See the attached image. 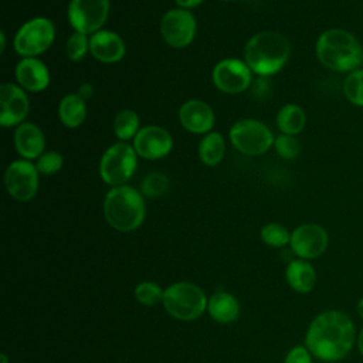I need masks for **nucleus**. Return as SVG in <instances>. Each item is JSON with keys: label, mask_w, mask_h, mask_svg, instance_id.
Instances as JSON below:
<instances>
[{"label": "nucleus", "mask_w": 363, "mask_h": 363, "mask_svg": "<svg viewBox=\"0 0 363 363\" xmlns=\"http://www.w3.org/2000/svg\"><path fill=\"white\" fill-rule=\"evenodd\" d=\"M356 340V329L350 316L335 309L315 316L305 335V343L311 354L323 362L345 359Z\"/></svg>", "instance_id": "f257e3e1"}, {"label": "nucleus", "mask_w": 363, "mask_h": 363, "mask_svg": "<svg viewBox=\"0 0 363 363\" xmlns=\"http://www.w3.org/2000/svg\"><path fill=\"white\" fill-rule=\"evenodd\" d=\"M319 62L335 72H352L363 64V47L350 31L333 27L323 31L315 45Z\"/></svg>", "instance_id": "f03ea898"}, {"label": "nucleus", "mask_w": 363, "mask_h": 363, "mask_svg": "<svg viewBox=\"0 0 363 363\" xmlns=\"http://www.w3.org/2000/svg\"><path fill=\"white\" fill-rule=\"evenodd\" d=\"M291 45L286 37L275 31H262L248 40L244 50L245 64L259 75L278 72L288 61Z\"/></svg>", "instance_id": "7ed1b4c3"}, {"label": "nucleus", "mask_w": 363, "mask_h": 363, "mask_svg": "<svg viewBox=\"0 0 363 363\" xmlns=\"http://www.w3.org/2000/svg\"><path fill=\"white\" fill-rule=\"evenodd\" d=\"M104 214L109 225L118 231L136 230L145 218L143 197L130 186L112 187L104 201Z\"/></svg>", "instance_id": "20e7f679"}, {"label": "nucleus", "mask_w": 363, "mask_h": 363, "mask_svg": "<svg viewBox=\"0 0 363 363\" xmlns=\"http://www.w3.org/2000/svg\"><path fill=\"white\" fill-rule=\"evenodd\" d=\"M162 302L166 311L180 320H194L207 308L204 292L190 282H177L170 285L164 291Z\"/></svg>", "instance_id": "39448f33"}, {"label": "nucleus", "mask_w": 363, "mask_h": 363, "mask_svg": "<svg viewBox=\"0 0 363 363\" xmlns=\"http://www.w3.org/2000/svg\"><path fill=\"white\" fill-rule=\"evenodd\" d=\"M136 152L133 146L119 142L106 149L99 163L101 179L109 186H123L136 169Z\"/></svg>", "instance_id": "423d86ee"}, {"label": "nucleus", "mask_w": 363, "mask_h": 363, "mask_svg": "<svg viewBox=\"0 0 363 363\" xmlns=\"http://www.w3.org/2000/svg\"><path fill=\"white\" fill-rule=\"evenodd\" d=\"M230 140L238 152L248 156L265 153L275 142L269 128L255 119L235 122L230 129Z\"/></svg>", "instance_id": "0eeeda50"}, {"label": "nucleus", "mask_w": 363, "mask_h": 363, "mask_svg": "<svg viewBox=\"0 0 363 363\" xmlns=\"http://www.w3.org/2000/svg\"><path fill=\"white\" fill-rule=\"evenodd\" d=\"M54 35V24L45 17H35L18 28L14 37V48L20 55L33 58L51 45Z\"/></svg>", "instance_id": "6e6552de"}, {"label": "nucleus", "mask_w": 363, "mask_h": 363, "mask_svg": "<svg viewBox=\"0 0 363 363\" xmlns=\"http://www.w3.org/2000/svg\"><path fill=\"white\" fill-rule=\"evenodd\" d=\"M109 14V0H71L68 20L75 31L91 34L99 31Z\"/></svg>", "instance_id": "1a4fd4ad"}, {"label": "nucleus", "mask_w": 363, "mask_h": 363, "mask_svg": "<svg viewBox=\"0 0 363 363\" xmlns=\"http://www.w3.org/2000/svg\"><path fill=\"white\" fill-rule=\"evenodd\" d=\"M4 184L9 194L18 201L31 200L38 189V170L28 160L10 163L4 174Z\"/></svg>", "instance_id": "9d476101"}, {"label": "nucleus", "mask_w": 363, "mask_h": 363, "mask_svg": "<svg viewBox=\"0 0 363 363\" xmlns=\"http://www.w3.org/2000/svg\"><path fill=\"white\" fill-rule=\"evenodd\" d=\"M160 33L163 40L174 48L189 45L196 35L194 16L186 9L169 10L162 17Z\"/></svg>", "instance_id": "9b49d317"}, {"label": "nucleus", "mask_w": 363, "mask_h": 363, "mask_svg": "<svg viewBox=\"0 0 363 363\" xmlns=\"http://www.w3.org/2000/svg\"><path fill=\"white\" fill-rule=\"evenodd\" d=\"M291 248L302 259H313L320 257L329 244L328 233L323 227L306 223L296 227L291 234Z\"/></svg>", "instance_id": "f8f14e48"}, {"label": "nucleus", "mask_w": 363, "mask_h": 363, "mask_svg": "<svg viewBox=\"0 0 363 363\" xmlns=\"http://www.w3.org/2000/svg\"><path fill=\"white\" fill-rule=\"evenodd\" d=\"M213 84L225 94H238L248 88L251 82L250 67L237 58L220 61L211 74Z\"/></svg>", "instance_id": "ddd939ff"}, {"label": "nucleus", "mask_w": 363, "mask_h": 363, "mask_svg": "<svg viewBox=\"0 0 363 363\" xmlns=\"http://www.w3.org/2000/svg\"><path fill=\"white\" fill-rule=\"evenodd\" d=\"M132 146L139 156L155 160L164 157L172 150L173 139L166 129L150 125L139 129Z\"/></svg>", "instance_id": "4468645a"}, {"label": "nucleus", "mask_w": 363, "mask_h": 363, "mask_svg": "<svg viewBox=\"0 0 363 363\" xmlns=\"http://www.w3.org/2000/svg\"><path fill=\"white\" fill-rule=\"evenodd\" d=\"M0 123L14 126L23 122L28 113V98L23 88L14 84H1L0 86Z\"/></svg>", "instance_id": "2eb2a0df"}, {"label": "nucleus", "mask_w": 363, "mask_h": 363, "mask_svg": "<svg viewBox=\"0 0 363 363\" xmlns=\"http://www.w3.org/2000/svg\"><path fill=\"white\" fill-rule=\"evenodd\" d=\"M179 121L191 133H206L214 126V112L208 104L191 99L179 109Z\"/></svg>", "instance_id": "dca6fc26"}, {"label": "nucleus", "mask_w": 363, "mask_h": 363, "mask_svg": "<svg viewBox=\"0 0 363 363\" xmlns=\"http://www.w3.org/2000/svg\"><path fill=\"white\" fill-rule=\"evenodd\" d=\"M89 51L98 61L112 64L125 55V43L116 33L101 30L91 35Z\"/></svg>", "instance_id": "f3484780"}, {"label": "nucleus", "mask_w": 363, "mask_h": 363, "mask_svg": "<svg viewBox=\"0 0 363 363\" xmlns=\"http://www.w3.org/2000/svg\"><path fill=\"white\" fill-rule=\"evenodd\" d=\"M16 78L23 89L40 92L50 84V72L44 62L37 58H24L16 67Z\"/></svg>", "instance_id": "a211bd4d"}, {"label": "nucleus", "mask_w": 363, "mask_h": 363, "mask_svg": "<svg viewBox=\"0 0 363 363\" xmlns=\"http://www.w3.org/2000/svg\"><path fill=\"white\" fill-rule=\"evenodd\" d=\"M14 145L23 157L35 159L44 153L45 138L37 125L26 122L17 128L14 133Z\"/></svg>", "instance_id": "6ab92c4d"}, {"label": "nucleus", "mask_w": 363, "mask_h": 363, "mask_svg": "<svg viewBox=\"0 0 363 363\" xmlns=\"http://www.w3.org/2000/svg\"><path fill=\"white\" fill-rule=\"evenodd\" d=\"M285 277L289 286L299 294L309 292L316 282L315 268L306 259H302V258L292 259L288 264Z\"/></svg>", "instance_id": "aec40b11"}, {"label": "nucleus", "mask_w": 363, "mask_h": 363, "mask_svg": "<svg viewBox=\"0 0 363 363\" xmlns=\"http://www.w3.org/2000/svg\"><path fill=\"white\" fill-rule=\"evenodd\" d=\"M208 313L211 318L221 323H228L237 319L240 306L237 299L227 292H217L208 301Z\"/></svg>", "instance_id": "412c9836"}, {"label": "nucleus", "mask_w": 363, "mask_h": 363, "mask_svg": "<svg viewBox=\"0 0 363 363\" xmlns=\"http://www.w3.org/2000/svg\"><path fill=\"white\" fill-rule=\"evenodd\" d=\"M58 115L61 122L68 128L79 126L86 116L85 101L79 94L65 95L58 106Z\"/></svg>", "instance_id": "4be33fe9"}, {"label": "nucleus", "mask_w": 363, "mask_h": 363, "mask_svg": "<svg viewBox=\"0 0 363 363\" xmlns=\"http://www.w3.org/2000/svg\"><path fill=\"white\" fill-rule=\"evenodd\" d=\"M306 125L305 111L295 104L284 105L277 115V126L284 135H298Z\"/></svg>", "instance_id": "5701e85b"}, {"label": "nucleus", "mask_w": 363, "mask_h": 363, "mask_svg": "<svg viewBox=\"0 0 363 363\" xmlns=\"http://www.w3.org/2000/svg\"><path fill=\"white\" fill-rule=\"evenodd\" d=\"M225 153L224 138L218 132L207 133L199 145L200 160L207 166H216L221 162Z\"/></svg>", "instance_id": "b1692460"}, {"label": "nucleus", "mask_w": 363, "mask_h": 363, "mask_svg": "<svg viewBox=\"0 0 363 363\" xmlns=\"http://www.w3.org/2000/svg\"><path fill=\"white\" fill-rule=\"evenodd\" d=\"M113 132L121 140L135 138L139 132V116L132 109H122L113 119Z\"/></svg>", "instance_id": "393cba45"}, {"label": "nucleus", "mask_w": 363, "mask_h": 363, "mask_svg": "<svg viewBox=\"0 0 363 363\" xmlns=\"http://www.w3.org/2000/svg\"><path fill=\"white\" fill-rule=\"evenodd\" d=\"M343 95L354 106L363 108V68H357L343 79Z\"/></svg>", "instance_id": "a878e982"}, {"label": "nucleus", "mask_w": 363, "mask_h": 363, "mask_svg": "<svg viewBox=\"0 0 363 363\" xmlns=\"http://www.w3.org/2000/svg\"><path fill=\"white\" fill-rule=\"evenodd\" d=\"M261 238L265 244L271 247H284L291 241V234L284 225L277 223H269L262 227Z\"/></svg>", "instance_id": "bb28decb"}, {"label": "nucleus", "mask_w": 363, "mask_h": 363, "mask_svg": "<svg viewBox=\"0 0 363 363\" xmlns=\"http://www.w3.org/2000/svg\"><path fill=\"white\" fill-rule=\"evenodd\" d=\"M89 51V40L86 34L75 31L65 44V54L71 61H79Z\"/></svg>", "instance_id": "cd10ccee"}, {"label": "nucleus", "mask_w": 363, "mask_h": 363, "mask_svg": "<svg viewBox=\"0 0 363 363\" xmlns=\"http://www.w3.org/2000/svg\"><path fill=\"white\" fill-rule=\"evenodd\" d=\"M163 291L155 282H140L135 289V298L146 306H155L163 301Z\"/></svg>", "instance_id": "c85d7f7f"}, {"label": "nucleus", "mask_w": 363, "mask_h": 363, "mask_svg": "<svg viewBox=\"0 0 363 363\" xmlns=\"http://www.w3.org/2000/svg\"><path fill=\"white\" fill-rule=\"evenodd\" d=\"M274 146L278 152V155L284 159H295L301 153V145L298 139L292 135H281L275 139Z\"/></svg>", "instance_id": "c756f323"}, {"label": "nucleus", "mask_w": 363, "mask_h": 363, "mask_svg": "<svg viewBox=\"0 0 363 363\" xmlns=\"http://www.w3.org/2000/svg\"><path fill=\"white\" fill-rule=\"evenodd\" d=\"M62 162L64 160H62L61 153H58L55 150H50V152H44L38 157L35 167H37L38 173H41V174H54L62 167Z\"/></svg>", "instance_id": "7c9ffc66"}, {"label": "nucleus", "mask_w": 363, "mask_h": 363, "mask_svg": "<svg viewBox=\"0 0 363 363\" xmlns=\"http://www.w3.org/2000/svg\"><path fill=\"white\" fill-rule=\"evenodd\" d=\"M167 189V177L163 173H150L142 182V191L147 197H157Z\"/></svg>", "instance_id": "2f4dec72"}, {"label": "nucleus", "mask_w": 363, "mask_h": 363, "mask_svg": "<svg viewBox=\"0 0 363 363\" xmlns=\"http://www.w3.org/2000/svg\"><path fill=\"white\" fill-rule=\"evenodd\" d=\"M284 363H312L311 352L308 350V347L295 346L288 352Z\"/></svg>", "instance_id": "473e14b6"}, {"label": "nucleus", "mask_w": 363, "mask_h": 363, "mask_svg": "<svg viewBox=\"0 0 363 363\" xmlns=\"http://www.w3.org/2000/svg\"><path fill=\"white\" fill-rule=\"evenodd\" d=\"M177 3V6H180V9H191L199 6L203 0H174Z\"/></svg>", "instance_id": "72a5a7b5"}, {"label": "nucleus", "mask_w": 363, "mask_h": 363, "mask_svg": "<svg viewBox=\"0 0 363 363\" xmlns=\"http://www.w3.org/2000/svg\"><path fill=\"white\" fill-rule=\"evenodd\" d=\"M91 94H92V88H91V85H84L81 89H79V95L82 96V98H88V96H91Z\"/></svg>", "instance_id": "f704fd0d"}, {"label": "nucleus", "mask_w": 363, "mask_h": 363, "mask_svg": "<svg viewBox=\"0 0 363 363\" xmlns=\"http://www.w3.org/2000/svg\"><path fill=\"white\" fill-rule=\"evenodd\" d=\"M356 342H357V350H359V353L363 356V328L360 329Z\"/></svg>", "instance_id": "c9c22d12"}, {"label": "nucleus", "mask_w": 363, "mask_h": 363, "mask_svg": "<svg viewBox=\"0 0 363 363\" xmlns=\"http://www.w3.org/2000/svg\"><path fill=\"white\" fill-rule=\"evenodd\" d=\"M356 311H357V315L363 319V296L357 301V305H356Z\"/></svg>", "instance_id": "e433bc0d"}, {"label": "nucleus", "mask_w": 363, "mask_h": 363, "mask_svg": "<svg viewBox=\"0 0 363 363\" xmlns=\"http://www.w3.org/2000/svg\"><path fill=\"white\" fill-rule=\"evenodd\" d=\"M0 40H1V52H3V51H4V47H6V37H4V33H1Z\"/></svg>", "instance_id": "4c0bfd02"}, {"label": "nucleus", "mask_w": 363, "mask_h": 363, "mask_svg": "<svg viewBox=\"0 0 363 363\" xmlns=\"http://www.w3.org/2000/svg\"><path fill=\"white\" fill-rule=\"evenodd\" d=\"M1 363H7V357L4 353H1Z\"/></svg>", "instance_id": "58836bf2"}, {"label": "nucleus", "mask_w": 363, "mask_h": 363, "mask_svg": "<svg viewBox=\"0 0 363 363\" xmlns=\"http://www.w3.org/2000/svg\"><path fill=\"white\" fill-rule=\"evenodd\" d=\"M326 363H336V362H326Z\"/></svg>", "instance_id": "ea45409f"}, {"label": "nucleus", "mask_w": 363, "mask_h": 363, "mask_svg": "<svg viewBox=\"0 0 363 363\" xmlns=\"http://www.w3.org/2000/svg\"><path fill=\"white\" fill-rule=\"evenodd\" d=\"M224 1H233V0H224Z\"/></svg>", "instance_id": "a19ab883"}]
</instances>
